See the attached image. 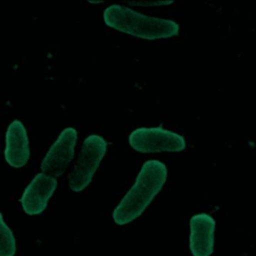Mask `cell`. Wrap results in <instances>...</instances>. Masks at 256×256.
<instances>
[{
  "instance_id": "4",
  "label": "cell",
  "mask_w": 256,
  "mask_h": 256,
  "mask_svg": "<svg viewBox=\"0 0 256 256\" xmlns=\"http://www.w3.org/2000/svg\"><path fill=\"white\" fill-rule=\"evenodd\" d=\"M130 145L143 153L178 152L185 149L186 142L182 135L162 127H140L129 135Z\"/></svg>"
},
{
  "instance_id": "7",
  "label": "cell",
  "mask_w": 256,
  "mask_h": 256,
  "mask_svg": "<svg viewBox=\"0 0 256 256\" xmlns=\"http://www.w3.org/2000/svg\"><path fill=\"white\" fill-rule=\"evenodd\" d=\"M215 220L207 213H199L190 219L189 247L193 256H210L214 249Z\"/></svg>"
},
{
  "instance_id": "6",
  "label": "cell",
  "mask_w": 256,
  "mask_h": 256,
  "mask_svg": "<svg viewBox=\"0 0 256 256\" xmlns=\"http://www.w3.org/2000/svg\"><path fill=\"white\" fill-rule=\"evenodd\" d=\"M56 187V178L43 172L36 174L21 196L20 202L23 210L29 215L42 213Z\"/></svg>"
},
{
  "instance_id": "8",
  "label": "cell",
  "mask_w": 256,
  "mask_h": 256,
  "mask_svg": "<svg viewBox=\"0 0 256 256\" xmlns=\"http://www.w3.org/2000/svg\"><path fill=\"white\" fill-rule=\"evenodd\" d=\"M30 156L29 141L24 124L19 120L12 121L6 132L5 159L13 167L24 166Z\"/></svg>"
},
{
  "instance_id": "10",
  "label": "cell",
  "mask_w": 256,
  "mask_h": 256,
  "mask_svg": "<svg viewBox=\"0 0 256 256\" xmlns=\"http://www.w3.org/2000/svg\"><path fill=\"white\" fill-rule=\"evenodd\" d=\"M172 1H142V2H129V4L137 6H156V5H168Z\"/></svg>"
},
{
  "instance_id": "9",
  "label": "cell",
  "mask_w": 256,
  "mask_h": 256,
  "mask_svg": "<svg viewBox=\"0 0 256 256\" xmlns=\"http://www.w3.org/2000/svg\"><path fill=\"white\" fill-rule=\"evenodd\" d=\"M1 248L0 256H14L16 252V242L10 228L4 222L3 216L1 215Z\"/></svg>"
},
{
  "instance_id": "5",
  "label": "cell",
  "mask_w": 256,
  "mask_h": 256,
  "mask_svg": "<svg viewBox=\"0 0 256 256\" xmlns=\"http://www.w3.org/2000/svg\"><path fill=\"white\" fill-rule=\"evenodd\" d=\"M77 132L73 127L65 128L51 145L41 163L43 173L54 178L60 176L73 158Z\"/></svg>"
},
{
  "instance_id": "1",
  "label": "cell",
  "mask_w": 256,
  "mask_h": 256,
  "mask_svg": "<svg viewBox=\"0 0 256 256\" xmlns=\"http://www.w3.org/2000/svg\"><path fill=\"white\" fill-rule=\"evenodd\" d=\"M167 178V168L158 160L146 161L133 186L125 194L113 211V220L125 225L139 217L161 190Z\"/></svg>"
},
{
  "instance_id": "2",
  "label": "cell",
  "mask_w": 256,
  "mask_h": 256,
  "mask_svg": "<svg viewBox=\"0 0 256 256\" xmlns=\"http://www.w3.org/2000/svg\"><path fill=\"white\" fill-rule=\"evenodd\" d=\"M103 19L112 28L149 40L171 37L179 31V25L174 20L145 15L121 4L106 7Z\"/></svg>"
},
{
  "instance_id": "3",
  "label": "cell",
  "mask_w": 256,
  "mask_h": 256,
  "mask_svg": "<svg viewBox=\"0 0 256 256\" xmlns=\"http://www.w3.org/2000/svg\"><path fill=\"white\" fill-rule=\"evenodd\" d=\"M107 142L97 134L87 136L81 147V152L69 174L68 183L72 190H83L92 180V177L105 155Z\"/></svg>"
}]
</instances>
